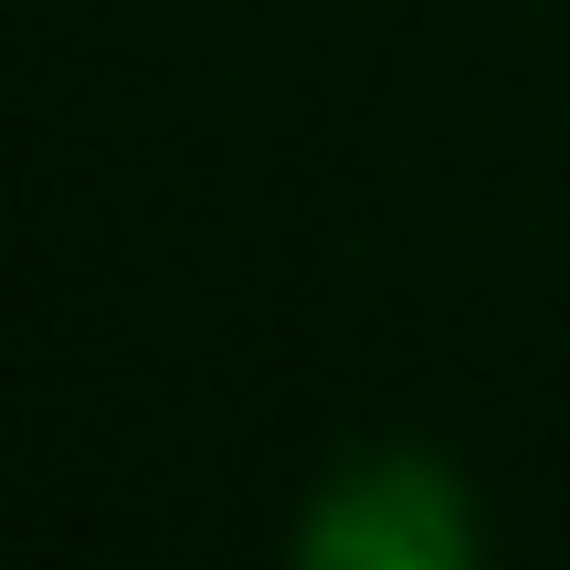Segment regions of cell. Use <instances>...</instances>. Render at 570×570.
Segmentation results:
<instances>
[{
  "instance_id": "obj_1",
  "label": "cell",
  "mask_w": 570,
  "mask_h": 570,
  "mask_svg": "<svg viewBox=\"0 0 570 570\" xmlns=\"http://www.w3.org/2000/svg\"><path fill=\"white\" fill-rule=\"evenodd\" d=\"M296 550L327 560V570H454L475 550V529H465V508H454L444 465L370 454V465H348L338 487L317 497V518H306Z\"/></svg>"
}]
</instances>
